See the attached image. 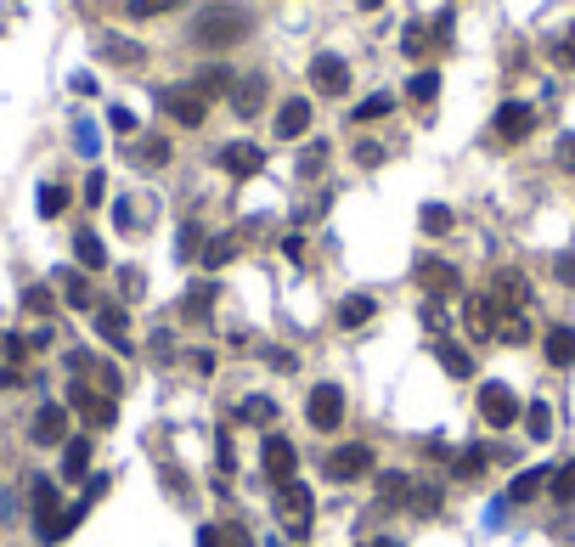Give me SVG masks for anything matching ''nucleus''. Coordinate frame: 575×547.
Instances as JSON below:
<instances>
[{"mask_svg":"<svg viewBox=\"0 0 575 547\" xmlns=\"http://www.w3.org/2000/svg\"><path fill=\"white\" fill-rule=\"evenodd\" d=\"M248 28H254V18L237 6H221V12H204V18L192 23V40L198 45H214V51H226V45H243Z\"/></svg>","mask_w":575,"mask_h":547,"instance_id":"f257e3e1","label":"nucleus"},{"mask_svg":"<svg viewBox=\"0 0 575 547\" xmlns=\"http://www.w3.org/2000/svg\"><path fill=\"white\" fill-rule=\"evenodd\" d=\"M276 520H283V530H288L293 542H305V536H310V525H316V497H310L299 480L276 485Z\"/></svg>","mask_w":575,"mask_h":547,"instance_id":"f03ea898","label":"nucleus"},{"mask_svg":"<svg viewBox=\"0 0 575 547\" xmlns=\"http://www.w3.org/2000/svg\"><path fill=\"white\" fill-rule=\"evenodd\" d=\"M508 311H514V305H502V299L486 288V294H469V305H462V322H469L474 339H496V333H502V322H508Z\"/></svg>","mask_w":575,"mask_h":547,"instance_id":"7ed1b4c3","label":"nucleus"},{"mask_svg":"<svg viewBox=\"0 0 575 547\" xmlns=\"http://www.w3.org/2000/svg\"><path fill=\"white\" fill-rule=\"evenodd\" d=\"M305 418H310V429L333 435L338 423H345V389H338V384H316V389H310V401H305Z\"/></svg>","mask_w":575,"mask_h":547,"instance_id":"20e7f679","label":"nucleus"},{"mask_svg":"<svg viewBox=\"0 0 575 547\" xmlns=\"http://www.w3.org/2000/svg\"><path fill=\"white\" fill-rule=\"evenodd\" d=\"M159 102H164L169 119H181V125H204V119H209V96L198 85H175V90H164Z\"/></svg>","mask_w":575,"mask_h":547,"instance_id":"39448f33","label":"nucleus"},{"mask_svg":"<svg viewBox=\"0 0 575 547\" xmlns=\"http://www.w3.org/2000/svg\"><path fill=\"white\" fill-rule=\"evenodd\" d=\"M28 508H35V536L40 542H57V520H62V513H57V485L51 480L28 485Z\"/></svg>","mask_w":575,"mask_h":547,"instance_id":"423d86ee","label":"nucleus"},{"mask_svg":"<svg viewBox=\"0 0 575 547\" xmlns=\"http://www.w3.org/2000/svg\"><path fill=\"white\" fill-rule=\"evenodd\" d=\"M310 85H316L322 96H345V90H350V63H345V57H333V51L310 57Z\"/></svg>","mask_w":575,"mask_h":547,"instance_id":"0eeeda50","label":"nucleus"},{"mask_svg":"<svg viewBox=\"0 0 575 547\" xmlns=\"http://www.w3.org/2000/svg\"><path fill=\"white\" fill-rule=\"evenodd\" d=\"M479 418L491 423V429H508V423H519V401L508 384H486L479 389Z\"/></svg>","mask_w":575,"mask_h":547,"instance_id":"6e6552de","label":"nucleus"},{"mask_svg":"<svg viewBox=\"0 0 575 547\" xmlns=\"http://www.w3.org/2000/svg\"><path fill=\"white\" fill-rule=\"evenodd\" d=\"M221 170L237 175V181L260 175V170H266V147H260V142H226L221 147Z\"/></svg>","mask_w":575,"mask_h":547,"instance_id":"1a4fd4ad","label":"nucleus"},{"mask_svg":"<svg viewBox=\"0 0 575 547\" xmlns=\"http://www.w3.org/2000/svg\"><path fill=\"white\" fill-rule=\"evenodd\" d=\"M260 463H266L271 485H288V480H293V468H299V451H293V440H288V435H266V451H260Z\"/></svg>","mask_w":575,"mask_h":547,"instance_id":"9d476101","label":"nucleus"},{"mask_svg":"<svg viewBox=\"0 0 575 547\" xmlns=\"http://www.w3.org/2000/svg\"><path fill=\"white\" fill-rule=\"evenodd\" d=\"M491 130L502 135V142H524V135L536 130V108H531V102H502L496 119H491Z\"/></svg>","mask_w":575,"mask_h":547,"instance_id":"9b49d317","label":"nucleus"},{"mask_svg":"<svg viewBox=\"0 0 575 547\" xmlns=\"http://www.w3.org/2000/svg\"><path fill=\"white\" fill-rule=\"evenodd\" d=\"M367 468H372V446H355L350 440V446H338L328 458V480H361Z\"/></svg>","mask_w":575,"mask_h":547,"instance_id":"f8f14e48","label":"nucleus"},{"mask_svg":"<svg viewBox=\"0 0 575 547\" xmlns=\"http://www.w3.org/2000/svg\"><path fill=\"white\" fill-rule=\"evenodd\" d=\"M417 282L429 288V299H452L457 288H462V277L452 266H440V260H417Z\"/></svg>","mask_w":575,"mask_h":547,"instance_id":"ddd939ff","label":"nucleus"},{"mask_svg":"<svg viewBox=\"0 0 575 547\" xmlns=\"http://www.w3.org/2000/svg\"><path fill=\"white\" fill-rule=\"evenodd\" d=\"M35 440L40 446H68V412L51 401V406H40V418H35Z\"/></svg>","mask_w":575,"mask_h":547,"instance_id":"4468645a","label":"nucleus"},{"mask_svg":"<svg viewBox=\"0 0 575 547\" xmlns=\"http://www.w3.org/2000/svg\"><path fill=\"white\" fill-rule=\"evenodd\" d=\"M97 333L107 344H119L124 356H130V316H124L119 305H97Z\"/></svg>","mask_w":575,"mask_h":547,"instance_id":"2eb2a0df","label":"nucleus"},{"mask_svg":"<svg viewBox=\"0 0 575 547\" xmlns=\"http://www.w3.org/2000/svg\"><path fill=\"white\" fill-rule=\"evenodd\" d=\"M305 130H310V102L305 96L283 102V108H276V135H283V142H299Z\"/></svg>","mask_w":575,"mask_h":547,"instance_id":"dca6fc26","label":"nucleus"},{"mask_svg":"<svg viewBox=\"0 0 575 547\" xmlns=\"http://www.w3.org/2000/svg\"><path fill=\"white\" fill-rule=\"evenodd\" d=\"M412 474H400V468H390V474H378V508H407L412 503Z\"/></svg>","mask_w":575,"mask_h":547,"instance_id":"f3484780","label":"nucleus"},{"mask_svg":"<svg viewBox=\"0 0 575 547\" xmlns=\"http://www.w3.org/2000/svg\"><path fill=\"white\" fill-rule=\"evenodd\" d=\"M181 316H186V322H209V316H214V282H209V277L186 288V299H181Z\"/></svg>","mask_w":575,"mask_h":547,"instance_id":"a211bd4d","label":"nucleus"},{"mask_svg":"<svg viewBox=\"0 0 575 547\" xmlns=\"http://www.w3.org/2000/svg\"><path fill=\"white\" fill-rule=\"evenodd\" d=\"M260 102H266V80H260V73L237 80V90H231V108H237V119H254Z\"/></svg>","mask_w":575,"mask_h":547,"instance_id":"6ab92c4d","label":"nucleus"},{"mask_svg":"<svg viewBox=\"0 0 575 547\" xmlns=\"http://www.w3.org/2000/svg\"><path fill=\"white\" fill-rule=\"evenodd\" d=\"M237 423L266 429V423H276V401H271V395H243V401H237Z\"/></svg>","mask_w":575,"mask_h":547,"instance_id":"aec40b11","label":"nucleus"},{"mask_svg":"<svg viewBox=\"0 0 575 547\" xmlns=\"http://www.w3.org/2000/svg\"><path fill=\"white\" fill-rule=\"evenodd\" d=\"M541 356H548L553 367H570V361H575V327H548V339H541Z\"/></svg>","mask_w":575,"mask_h":547,"instance_id":"412c9836","label":"nucleus"},{"mask_svg":"<svg viewBox=\"0 0 575 547\" xmlns=\"http://www.w3.org/2000/svg\"><path fill=\"white\" fill-rule=\"evenodd\" d=\"M74 406H85V418L90 423H113V395H97V389H85V384H74Z\"/></svg>","mask_w":575,"mask_h":547,"instance_id":"4be33fe9","label":"nucleus"},{"mask_svg":"<svg viewBox=\"0 0 575 547\" xmlns=\"http://www.w3.org/2000/svg\"><path fill=\"white\" fill-rule=\"evenodd\" d=\"M372 311H378V305H372V294H350L345 305H338V327H367Z\"/></svg>","mask_w":575,"mask_h":547,"instance_id":"5701e85b","label":"nucleus"},{"mask_svg":"<svg viewBox=\"0 0 575 547\" xmlns=\"http://www.w3.org/2000/svg\"><path fill=\"white\" fill-rule=\"evenodd\" d=\"M434 356H440V367L452 373V378H474V356L462 351V344H452V339H440V351H434Z\"/></svg>","mask_w":575,"mask_h":547,"instance_id":"b1692460","label":"nucleus"},{"mask_svg":"<svg viewBox=\"0 0 575 547\" xmlns=\"http://www.w3.org/2000/svg\"><path fill=\"white\" fill-rule=\"evenodd\" d=\"M548 468H524V474L514 480V491H508V503H531V497H541V491H548Z\"/></svg>","mask_w":575,"mask_h":547,"instance_id":"393cba45","label":"nucleus"},{"mask_svg":"<svg viewBox=\"0 0 575 547\" xmlns=\"http://www.w3.org/2000/svg\"><path fill=\"white\" fill-rule=\"evenodd\" d=\"M90 468V440L80 435V440H68V451H62V480H80Z\"/></svg>","mask_w":575,"mask_h":547,"instance_id":"a878e982","label":"nucleus"},{"mask_svg":"<svg viewBox=\"0 0 575 547\" xmlns=\"http://www.w3.org/2000/svg\"><path fill=\"white\" fill-rule=\"evenodd\" d=\"M452 474H457V480H479V474H486V446L457 451V458H452Z\"/></svg>","mask_w":575,"mask_h":547,"instance_id":"bb28decb","label":"nucleus"},{"mask_svg":"<svg viewBox=\"0 0 575 547\" xmlns=\"http://www.w3.org/2000/svg\"><path fill=\"white\" fill-rule=\"evenodd\" d=\"M74 254L85 260V271H102V266H107V254H102V237H97V232H80V237H74Z\"/></svg>","mask_w":575,"mask_h":547,"instance_id":"cd10ccee","label":"nucleus"},{"mask_svg":"<svg viewBox=\"0 0 575 547\" xmlns=\"http://www.w3.org/2000/svg\"><path fill=\"white\" fill-rule=\"evenodd\" d=\"M417 520H434L440 513V485H412V503H407Z\"/></svg>","mask_w":575,"mask_h":547,"instance_id":"c85d7f7f","label":"nucleus"},{"mask_svg":"<svg viewBox=\"0 0 575 547\" xmlns=\"http://www.w3.org/2000/svg\"><path fill=\"white\" fill-rule=\"evenodd\" d=\"M417 226H423L429 237H440V232H452V209L446 204H423V215H417Z\"/></svg>","mask_w":575,"mask_h":547,"instance_id":"c756f323","label":"nucleus"},{"mask_svg":"<svg viewBox=\"0 0 575 547\" xmlns=\"http://www.w3.org/2000/svg\"><path fill=\"white\" fill-rule=\"evenodd\" d=\"M237 249H243V243L237 237H209V249H204V266H226V260H237Z\"/></svg>","mask_w":575,"mask_h":547,"instance_id":"7c9ffc66","label":"nucleus"},{"mask_svg":"<svg viewBox=\"0 0 575 547\" xmlns=\"http://www.w3.org/2000/svg\"><path fill=\"white\" fill-rule=\"evenodd\" d=\"M548 485H553V491H548L553 503H575V463H564V468H553V480H548Z\"/></svg>","mask_w":575,"mask_h":547,"instance_id":"2f4dec72","label":"nucleus"},{"mask_svg":"<svg viewBox=\"0 0 575 547\" xmlns=\"http://www.w3.org/2000/svg\"><path fill=\"white\" fill-rule=\"evenodd\" d=\"M496 339H502V344H524V339H531V316H524V311H508V322H502V333H496Z\"/></svg>","mask_w":575,"mask_h":547,"instance_id":"473e14b6","label":"nucleus"},{"mask_svg":"<svg viewBox=\"0 0 575 547\" xmlns=\"http://www.w3.org/2000/svg\"><path fill=\"white\" fill-rule=\"evenodd\" d=\"M524 429H531L536 440H548V429H553V412H548V406H541V401H531V406H524Z\"/></svg>","mask_w":575,"mask_h":547,"instance_id":"72a5a7b5","label":"nucleus"},{"mask_svg":"<svg viewBox=\"0 0 575 547\" xmlns=\"http://www.w3.org/2000/svg\"><path fill=\"white\" fill-rule=\"evenodd\" d=\"M390 108H395V96H390V90H378V96H367L361 108H355V125H367V119H384Z\"/></svg>","mask_w":575,"mask_h":547,"instance_id":"f704fd0d","label":"nucleus"},{"mask_svg":"<svg viewBox=\"0 0 575 547\" xmlns=\"http://www.w3.org/2000/svg\"><path fill=\"white\" fill-rule=\"evenodd\" d=\"M407 96H412V102H434V96H440V73H412Z\"/></svg>","mask_w":575,"mask_h":547,"instance_id":"c9c22d12","label":"nucleus"},{"mask_svg":"<svg viewBox=\"0 0 575 547\" xmlns=\"http://www.w3.org/2000/svg\"><path fill=\"white\" fill-rule=\"evenodd\" d=\"M62 294H68L74 311H97V299H90V282H85V277H68V282H62Z\"/></svg>","mask_w":575,"mask_h":547,"instance_id":"e433bc0d","label":"nucleus"},{"mask_svg":"<svg viewBox=\"0 0 575 547\" xmlns=\"http://www.w3.org/2000/svg\"><path fill=\"white\" fill-rule=\"evenodd\" d=\"M198 90H204V96H221V90L231 85V73L226 68H204V73H198V80H192Z\"/></svg>","mask_w":575,"mask_h":547,"instance_id":"4c0bfd02","label":"nucleus"},{"mask_svg":"<svg viewBox=\"0 0 575 547\" xmlns=\"http://www.w3.org/2000/svg\"><path fill=\"white\" fill-rule=\"evenodd\" d=\"M136 164H147V170H152V164H169V142H159V135L142 142V147H136Z\"/></svg>","mask_w":575,"mask_h":547,"instance_id":"58836bf2","label":"nucleus"},{"mask_svg":"<svg viewBox=\"0 0 575 547\" xmlns=\"http://www.w3.org/2000/svg\"><path fill=\"white\" fill-rule=\"evenodd\" d=\"M175 6L181 0H130L124 12H130V18H159V12H175Z\"/></svg>","mask_w":575,"mask_h":547,"instance_id":"ea45409f","label":"nucleus"},{"mask_svg":"<svg viewBox=\"0 0 575 547\" xmlns=\"http://www.w3.org/2000/svg\"><path fill=\"white\" fill-rule=\"evenodd\" d=\"M322 164H328V142H310V153L299 158V175H316Z\"/></svg>","mask_w":575,"mask_h":547,"instance_id":"a19ab883","label":"nucleus"},{"mask_svg":"<svg viewBox=\"0 0 575 547\" xmlns=\"http://www.w3.org/2000/svg\"><path fill=\"white\" fill-rule=\"evenodd\" d=\"M40 209H45V215H62V209H68V192H62V187H45V192H40Z\"/></svg>","mask_w":575,"mask_h":547,"instance_id":"79ce46f5","label":"nucleus"},{"mask_svg":"<svg viewBox=\"0 0 575 547\" xmlns=\"http://www.w3.org/2000/svg\"><path fill=\"white\" fill-rule=\"evenodd\" d=\"M23 305L45 316V311H51V288H28V294H23Z\"/></svg>","mask_w":575,"mask_h":547,"instance_id":"37998d69","label":"nucleus"},{"mask_svg":"<svg viewBox=\"0 0 575 547\" xmlns=\"http://www.w3.org/2000/svg\"><path fill=\"white\" fill-rule=\"evenodd\" d=\"M107 57H113V63H142V51H136V45H119V40H107Z\"/></svg>","mask_w":575,"mask_h":547,"instance_id":"c03bdc74","label":"nucleus"},{"mask_svg":"<svg viewBox=\"0 0 575 547\" xmlns=\"http://www.w3.org/2000/svg\"><path fill=\"white\" fill-rule=\"evenodd\" d=\"M266 361H271V367H276V373H293V356L283 351V344H266Z\"/></svg>","mask_w":575,"mask_h":547,"instance_id":"a18cd8bd","label":"nucleus"},{"mask_svg":"<svg viewBox=\"0 0 575 547\" xmlns=\"http://www.w3.org/2000/svg\"><path fill=\"white\" fill-rule=\"evenodd\" d=\"M221 542H226V547H254V542H248V530H243V525H221Z\"/></svg>","mask_w":575,"mask_h":547,"instance_id":"49530a36","label":"nucleus"},{"mask_svg":"<svg viewBox=\"0 0 575 547\" xmlns=\"http://www.w3.org/2000/svg\"><path fill=\"white\" fill-rule=\"evenodd\" d=\"M423 28H407V40H400V51H407V57H423Z\"/></svg>","mask_w":575,"mask_h":547,"instance_id":"de8ad7c7","label":"nucleus"},{"mask_svg":"<svg viewBox=\"0 0 575 547\" xmlns=\"http://www.w3.org/2000/svg\"><path fill=\"white\" fill-rule=\"evenodd\" d=\"M355 164H384V147L378 142H361V147H355Z\"/></svg>","mask_w":575,"mask_h":547,"instance_id":"09e8293b","label":"nucleus"},{"mask_svg":"<svg viewBox=\"0 0 575 547\" xmlns=\"http://www.w3.org/2000/svg\"><path fill=\"white\" fill-rule=\"evenodd\" d=\"M558 282L575 288V249H570V254H558Z\"/></svg>","mask_w":575,"mask_h":547,"instance_id":"8fccbe9b","label":"nucleus"},{"mask_svg":"<svg viewBox=\"0 0 575 547\" xmlns=\"http://www.w3.org/2000/svg\"><path fill=\"white\" fill-rule=\"evenodd\" d=\"M198 237H204L198 226H181V254H198Z\"/></svg>","mask_w":575,"mask_h":547,"instance_id":"3c124183","label":"nucleus"},{"mask_svg":"<svg viewBox=\"0 0 575 547\" xmlns=\"http://www.w3.org/2000/svg\"><path fill=\"white\" fill-rule=\"evenodd\" d=\"M198 547H226V542H221V530H214V525H198Z\"/></svg>","mask_w":575,"mask_h":547,"instance_id":"603ef678","label":"nucleus"},{"mask_svg":"<svg viewBox=\"0 0 575 547\" xmlns=\"http://www.w3.org/2000/svg\"><path fill=\"white\" fill-rule=\"evenodd\" d=\"M119 288H124V294H130V299H136V294H142V288H147V282H142V271H124V282H119Z\"/></svg>","mask_w":575,"mask_h":547,"instance_id":"864d4df0","label":"nucleus"},{"mask_svg":"<svg viewBox=\"0 0 575 547\" xmlns=\"http://www.w3.org/2000/svg\"><path fill=\"white\" fill-rule=\"evenodd\" d=\"M283 254H288V260H299V254H305V237H299V232L283 237Z\"/></svg>","mask_w":575,"mask_h":547,"instance_id":"5fc2aeb1","label":"nucleus"},{"mask_svg":"<svg viewBox=\"0 0 575 547\" xmlns=\"http://www.w3.org/2000/svg\"><path fill=\"white\" fill-rule=\"evenodd\" d=\"M113 130H124V135H130V130H136V113H124V108H113Z\"/></svg>","mask_w":575,"mask_h":547,"instance_id":"6e6d98bb","label":"nucleus"},{"mask_svg":"<svg viewBox=\"0 0 575 547\" xmlns=\"http://www.w3.org/2000/svg\"><path fill=\"white\" fill-rule=\"evenodd\" d=\"M558 63H564V68H575V35H570L564 45H558Z\"/></svg>","mask_w":575,"mask_h":547,"instance_id":"4d7b16f0","label":"nucleus"},{"mask_svg":"<svg viewBox=\"0 0 575 547\" xmlns=\"http://www.w3.org/2000/svg\"><path fill=\"white\" fill-rule=\"evenodd\" d=\"M558 164H575V135H570L564 147H558Z\"/></svg>","mask_w":575,"mask_h":547,"instance_id":"13d9d810","label":"nucleus"},{"mask_svg":"<svg viewBox=\"0 0 575 547\" xmlns=\"http://www.w3.org/2000/svg\"><path fill=\"white\" fill-rule=\"evenodd\" d=\"M372 547H400V542H395V536H378V542H372Z\"/></svg>","mask_w":575,"mask_h":547,"instance_id":"bf43d9fd","label":"nucleus"},{"mask_svg":"<svg viewBox=\"0 0 575 547\" xmlns=\"http://www.w3.org/2000/svg\"><path fill=\"white\" fill-rule=\"evenodd\" d=\"M361 6H367V12H378V6H384V0H361Z\"/></svg>","mask_w":575,"mask_h":547,"instance_id":"052dcab7","label":"nucleus"}]
</instances>
